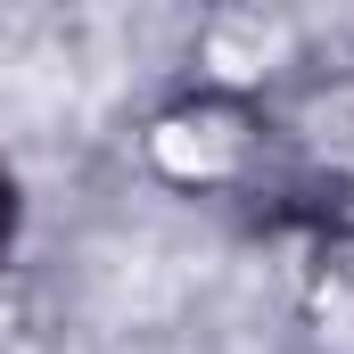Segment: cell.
<instances>
[{
  "mask_svg": "<svg viewBox=\"0 0 354 354\" xmlns=\"http://www.w3.org/2000/svg\"><path fill=\"white\" fill-rule=\"evenodd\" d=\"M157 157H165L174 174H223V165H231V140H223V124H174V132L157 140Z\"/></svg>",
  "mask_w": 354,
  "mask_h": 354,
  "instance_id": "obj_1",
  "label": "cell"
},
{
  "mask_svg": "<svg viewBox=\"0 0 354 354\" xmlns=\"http://www.w3.org/2000/svg\"><path fill=\"white\" fill-rule=\"evenodd\" d=\"M264 58H272V33H264V25H231V33H214V66H223V75H256Z\"/></svg>",
  "mask_w": 354,
  "mask_h": 354,
  "instance_id": "obj_2",
  "label": "cell"
}]
</instances>
